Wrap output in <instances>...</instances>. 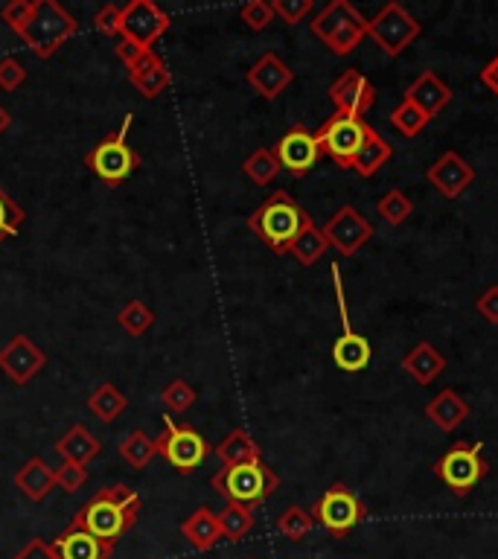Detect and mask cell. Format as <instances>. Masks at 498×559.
Returning a JSON list of instances; mask_svg holds the SVG:
<instances>
[{
    "label": "cell",
    "instance_id": "1",
    "mask_svg": "<svg viewBox=\"0 0 498 559\" xmlns=\"http://www.w3.org/2000/svg\"><path fill=\"white\" fill-rule=\"evenodd\" d=\"M143 510V498L134 493L126 484H114L97 493L79 513L70 525L88 530L91 536H97L105 545H117L120 536H126V530L137 522Z\"/></svg>",
    "mask_w": 498,
    "mask_h": 559
},
{
    "label": "cell",
    "instance_id": "2",
    "mask_svg": "<svg viewBox=\"0 0 498 559\" xmlns=\"http://www.w3.org/2000/svg\"><path fill=\"white\" fill-rule=\"evenodd\" d=\"M312 222V216L300 207L286 190H277L248 216V228L257 233L274 254H289L292 242Z\"/></svg>",
    "mask_w": 498,
    "mask_h": 559
},
{
    "label": "cell",
    "instance_id": "3",
    "mask_svg": "<svg viewBox=\"0 0 498 559\" xmlns=\"http://www.w3.org/2000/svg\"><path fill=\"white\" fill-rule=\"evenodd\" d=\"M312 35L324 41L332 56H350L367 38V18L350 0H332L315 15Z\"/></svg>",
    "mask_w": 498,
    "mask_h": 559
},
{
    "label": "cell",
    "instance_id": "4",
    "mask_svg": "<svg viewBox=\"0 0 498 559\" xmlns=\"http://www.w3.org/2000/svg\"><path fill=\"white\" fill-rule=\"evenodd\" d=\"M280 487V478L271 472V466L260 461L236 463V466H222L213 475V490L228 498V504H245V507H260L268 501L274 490Z\"/></svg>",
    "mask_w": 498,
    "mask_h": 559
},
{
    "label": "cell",
    "instance_id": "5",
    "mask_svg": "<svg viewBox=\"0 0 498 559\" xmlns=\"http://www.w3.org/2000/svg\"><path fill=\"white\" fill-rule=\"evenodd\" d=\"M79 33V21L56 0H35L30 24L24 27V44L38 59H50L65 41Z\"/></svg>",
    "mask_w": 498,
    "mask_h": 559
},
{
    "label": "cell",
    "instance_id": "6",
    "mask_svg": "<svg viewBox=\"0 0 498 559\" xmlns=\"http://www.w3.org/2000/svg\"><path fill=\"white\" fill-rule=\"evenodd\" d=\"M129 129H132V114H126L123 126L117 132L108 134V137H102L100 143L88 152V158H85L88 169L108 187L123 184L140 166V155L129 146Z\"/></svg>",
    "mask_w": 498,
    "mask_h": 559
},
{
    "label": "cell",
    "instance_id": "7",
    "mask_svg": "<svg viewBox=\"0 0 498 559\" xmlns=\"http://www.w3.org/2000/svg\"><path fill=\"white\" fill-rule=\"evenodd\" d=\"M490 472V463L481 455V443H455L440 461L434 463V475L452 490V495H469Z\"/></svg>",
    "mask_w": 498,
    "mask_h": 559
},
{
    "label": "cell",
    "instance_id": "8",
    "mask_svg": "<svg viewBox=\"0 0 498 559\" xmlns=\"http://www.w3.org/2000/svg\"><path fill=\"white\" fill-rule=\"evenodd\" d=\"M423 33L420 21L402 9L397 0L385 3L370 21H367V35L379 44V50L388 56V59H397L405 53V47H411Z\"/></svg>",
    "mask_w": 498,
    "mask_h": 559
},
{
    "label": "cell",
    "instance_id": "9",
    "mask_svg": "<svg viewBox=\"0 0 498 559\" xmlns=\"http://www.w3.org/2000/svg\"><path fill=\"white\" fill-rule=\"evenodd\" d=\"M367 134H370V126L362 117H350V114L335 111L330 120L318 129L315 140L321 146V155L332 158L341 169H353L356 155L367 143Z\"/></svg>",
    "mask_w": 498,
    "mask_h": 559
},
{
    "label": "cell",
    "instance_id": "10",
    "mask_svg": "<svg viewBox=\"0 0 498 559\" xmlns=\"http://www.w3.org/2000/svg\"><path fill=\"white\" fill-rule=\"evenodd\" d=\"M155 446H158V455L181 475L196 472L204 458L210 455V446L199 431L175 423L172 417H166V431L161 437H155Z\"/></svg>",
    "mask_w": 498,
    "mask_h": 559
},
{
    "label": "cell",
    "instance_id": "11",
    "mask_svg": "<svg viewBox=\"0 0 498 559\" xmlns=\"http://www.w3.org/2000/svg\"><path fill=\"white\" fill-rule=\"evenodd\" d=\"M309 513L327 533L341 539L353 527L362 525V519L367 516V507L359 501V495L347 490L344 484H332L330 490L315 501V507Z\"/></svg>",
    "mask_w": 498,
    "mask_h": 559
},
{
    "label": "cell",
    "instance_id": "12",
    "mask_svg": "<svg viewBox=\"0 0 498 559\" xmlns=\"http://www.w3.org/2000/svg\"><path fill=\"white\" fill-rule=\"evenodd\" d=\"M172 18L152 0H132L123 6V27L120 35L137 44L140 50H152V44L169 30Z\"/></svg>",
    "mask_w": 498,
    "mask_h": 559
},
{
    "label": "cell",
    "instance_id": "13",
    "mask_svg": "<svg viewBox=\"0 0 498 559\" xmlns=\"http://www.w3.org/2000/svg\"><path fill=\"white\" fill-rule=\"evenodd\" d=\"M324 236L341 257H356L373 239V225L353 204H341L324 225Z\"/></svg>",
    "mask_w": 498,
    "mask_h": 559
},
{
    "label": "cell",
    "instance_id": "14",
    "mask_svg": "<svg viewBox=\"0 0 498 559\" xmlns=\"http://www.w3.org/2000/svg\"><path fill=\"white\" fill-rule=\"evenodd\" d=\"M271 152H274L280 169L292 172L295 178H303L312 166L321 161V146H318L315 134L309 132L306 126H292L274 143Z\"/></svg>",
    "mask_w": 498,
    "mask_h": 559
},
{
    "label": "cell",
    "instance_id": "15",
    "mask_svg": "<svg viewBox=\"0 0 498 559\" xmlns=\"http://www.w3.org/2000/svg\"><path fill=\"white\" fill-rule=\"evenodd\" d=\"M47 364V353L35 344L27 335H15L3 350H0V370L15 382V385H27L41 373V367Z\"/></svg>",
    "mask_w": 498,
    "mask_h": 559
},
{
    "label": "cell",
    "instance_id": "16",
    "mask_svg": "<svg viewBox=\"0 0 498 559\" xmlns=\"http://www.w3.org/2000/svg\"><path fill=\"white\" fill-rule=\"evenodd\" d=\"M426 181L432 184L440 196L455 201V198H461L466 190L472 187L475 169L466 164L464 155H458L455 149H449V152H443V155L426 169Z\"/></svg>",
    "mask_w": 498,
    "mask_h": 559
},
{
    "label": "cell",
    "instance_id": "17",
    "mask_svg": "<svg viewBox=\"0 0 498 559\" xmlns=\"http://www.w3.org/2000/svg\"><path fill=\"white\" fill-rule=\"evenodd\" d=\"M330 99L338 114L362 117L376 102V88L362 70H344L330 85Z\"/></svg>",
    "mask_w": 498,
    "mask_h": 559
},
{
    "label": "cell",
    "instance_id": "18",
    "mask_svg": "<svg viewBox=\"0 0 498 559\" xmlns=\"http://www.w3.org/2000/svg\"><path fill=\"white\" fill-rule=\"evenodd\" d=\"M245 79L263 99H277L295 82V70L286 65L277 53H263L245 73Z\"/></svg>",
    "mask_w": 498,
    "mask_h": 559
},
{
    "label": "cell",
    "instance_id": "19",
    "mask_svg": "<svg viewBox=\"0 0 498 559\" xmlns=\"http://www.w3.org/2000/svg\"><path fill=\"white\" fill-rule=\"evenodd\" d=\"M129 82L140 97L158 99L172 85V73L155 50H146L134 65H129Z\"/></svg>",
    "mask_w": 498,
    "mask_h": 559
},
{
    "label": "cell",
    "instance_id": "20",
    "mask_svg": "<svg viewBox=\"0 0 498 559\" xmlns=\"http://www.w3.org/2000/svg\"><path fill=\"white\" fill-rule=\"evenodd\" d=\"M405 102H414L429 120L437 117L449 102H452V91H449V85L432 73V70H423L411 85H408V91H405Z\"/></svg>",
    "mask_w": 498,
    "mask_h": 559
},
{
    "label": "cell",
    "instance_id": "21",
    "mask_svg": "<svg viewBox=\"0 0 498 559\" xmlns=\"http://www.w3.org/2000/svg\"><path fill=\"white\" fill-rule=\"evenodd\" d=\"M59 559H108L111 557V545L100 542L97 536H91L88 530L70 525L67 530H62L53 542Z\"/></svg>",
    "mask_w": 498,
    "mask_h": 559
},
{
    "label": "cell",
    "instance_id": "22",
    "mask_svg": "<svg viewBox=\"0 0 498 559\" xmlns=\"http://www.w3.org/2000/svg\"><path fill=\"white\" fill-rule=\"evenodd\" d=\"M373 359L370 341L356 329H341V335L332 344V362L344 373H362Z\"/></svg>",
    "mask_w": 498,
    "mask_h": 559
},
{
    "label": "cell",
    "instance_id": "23",
    "mask_svg": "<svg viewBox=\"0 0 498 559\" xmlns=\"http://www.w3.org/2000/svg\"><path fill=\"white\" fill-rule=\"evenodd\" d=\"M402 370L417 382V385H432L434 379L446 370L443 353L434 347L432 341H420L414 350L402 356Z\"/></svg>",
    "mask_w": 498,
    "mask_h": 559
},
{
    "label": "cell",
    "instance_id": "24",
    "mask_svg": "<svg viewBox=\"0 0 498 559\" xmlns=\"http://www.w3.org/2000/svg\"><path fill=\"white\" fill-rule=\"evenodd\" d=\"M426 417H429L440 431L452 434L455 428L464 426V420L469 417V402H466L464 396L458 394V391L443 388V391L426 405Z\"/></svg>",
    "mask_w": 498,
    "mask_h": 559
},
{
    "label": "cell",
    "instance_id": "25",
    "mask_svg": "<svg viewBox=\"0 0 498 559\" xmlns=\"http://www.w3.org/2000/svg\"><path fill=\"white\" fill-rule=\"evenodd\" d=\"M15 487L30 501H44L56 487V469L41 458H30L15 472Z\"/></svg>",
    "mask_w": 498,
    "mask_h": 559
},
{
    "label": "cell",
    "instance_id": "26",
    "mask_svg": "<svg viewBox=\"0 0 498 559\" xmlns=\"http://www.w3.org/2000/svg\"><path fill=\"white\" fill-rule=\"evenodd\" d=\"M56 452L62 455L65 463H76V466H88L102 452L100 437H94L85 426H73L65 437L56 443Z\"/></svg>",
    "mask_w": 498,
    "mask_h": 559
},
{
    "label": "cell",
    "instance_id": "27",
    "mask_svg": "<svg viewBox=\"0 0 498 559\" xmlns=\"http://www.w3.org/2000/svg\"><path fill=\"white\" fill-rule=\"evenodd\" d=\"M181 536H184L196 551H210V548L222 539L219 516H216L210 507H199V510L181 525Z\"/></svg>",
    "mask_w": 498,
    "mask_h": 559
},
{
    "label": "cell",
    "instance_id": "28",
    "mask_svg": "<svg viewBox=\"0 0 498 559\" xmlns=\"http://www.w3.org/2000/svg\"><path fill=\"white\" fill-rule=\"evenodd\" d=\"M216 458L225 463V466H236V463L260 461L263 452H260L257 440L245 428H233L231 434L216 446Z\"/></svg>",
    "mask_w": 498,
    "mask_h": 559
},
{
    "label": "cell",
    "instance_id": "29",
    "mask_svg": "<svg viewBox=\"0 0 498 559\" xmlns=\"http://www.w3.org/2000/svg\"><path fill=\"white\" fill-rule=\"evenodd\" d=\"M126 408H129V396L111 382H102L100 388H94V394L88 396V411L100 423H114Z\"/></svg>",
    "mask_w": 498,
    "mask_h": 559
},
{
    "label": "cell",
    "instance_id": "30",
    "mask_svg": "<svg viewBox=\"0 0 498 559\" xmlns=\"http://www.w3.org/2000/svg\"><path fill=\"white\" fill-rule=\"evenodd\" d=\"M394 158V149H391V143L388 140H382L379 134L370 129L367 134V143L362 146V152L356 155V161H353V169L362 175V178H373L382 166L388 164Z\"/></svg>",
    "mask_w": 498,
    "mask_h": 559
},
{
    "label": "cell",
    "instance_id": "31",
    "mask_svg": "<svg viewBox=\"0 0 498 559\" xmlns=\"http://www.w3.org/2000/svg\"><path fill=\"white\" fill-rule=\"evenodd\" d=\"M327 248H330V242H327V236H324V228H318L315 222H309V225L300 231L298 239L292 242L289 254H292L300 265H315L327 254Z\"/></svg>",
    "mask_w": 498,
    "mask_h": 559
},
{
    "label": "cell",
    "instance_id": "32",
    "mask_svg": "<svg viewBox=\"0 0 498 559\" xmlns=\"http://www.w3.org/2000/svg\"><path fill=\"white\" fill-rule=\"evenodd\" d=\"M120 455H123V461L129 463L132 469H146L152 458L158 455V446H155V440L143 431V428H134L132 434L120 443Z\"/></svg>",
    "mask_w": 498,
    "mask_h": 559
},
{
    "label": "cell",
    "instance_id": "33",
    "mask_svg": "<svg viewBox=\"0 0 498 559\" xmlns=\"http://www.w3.org/2000/svg\"><path fill=\"white\" fill-rule=\"evenodd\" d=\"M216 516H219V525H222V539H228V542H242L254 527V510L245 507V504H228Z\"/></svg>",
    "mask_w": 498,
    "mask_h": 559
},
{
    "label": "cell",
    "instance_id": "34",
    "mask_svg": "<svg viewBox=\"0 0 498 559\" xmlns=\"http://www.w3.org/2000/svg\"><path fill=\"white\" fill-rule=\"evenodd\" d=\"M242 172L257 184V187H268L274 178H277V172H280V164H277V158H274V152L271 149H257V152H251L248 158H245V164H242Z\"/></svg>",
    "mask_w": 498,
    "mask_h": 559
},
{
    "label": "cell",
    "instance_id": "35",
    "mask_svg": "<svg viewBox=\"0 0 498 559\" xmlns=\"http://www.w3.org/2000/svg\"><path fill=\"white\" fill-rule=\"evenodd\" d=\"M117 324L126 329L129 335L140 338V335H146V332L152 329V324H155V312H152L146 303H140V300H129V303L120 309Z\"/></svg>",
    "mask_w": 498,
    "mask_h": 559
},
{
    "label": "cell",
    "instance_id": "36",
    "mask_svg": "<svg viewBox=\"0 0 498 559\" xmlns=\"http://www.w3.org/2000/svg\"><path fill=\"white\" fill-rule=\"evenodd\" d=\"M312 527H315L312 513L303 510V507H298V504L286 507V510L280 513V519H277V530H280V536H286L289 542H300L303 536H309Z\"/></svg>",
    "mask_w": 498,
    "mask_h": 559
},
{
    "label": "cell",
    "instance_id": "37",
    "mask_svg": "<svg viewBox=\"0 0 498 559\" xmlns=\"http://www.w3.org/2000/svg\"><path fill=\"white\" fill-rule=\"evenodd\" d=\"M376 213H379V216H382L388 225L399 228V225H402V222H408V216L414 213V204H411V198L405 196L402 190H388L385 196L379 198Z\"/></svg>",
    "mask_w": 498,
    "mask_h": 559
},
{
    "label": "cell",
    "instance_id": "38",
    "mask_svg": "<svg viewBox=\"0 0 498 559\" xmlns=\"http://www.w3.org/2000/svg\"><path fill=\"white\" fill-rule=\"evenodd\" d=\"M391 126H394L399 134H405V137H417V134L429 126V117H426L414 102H405V99H402L397 108L391 111Z\"/></svg>",
    "mask_w": 498,
    "mask_h": 559
},
{
    "label": "cell",
    "instance_id": "39",
    "mask_svg": "<svg viewBox=\"0 0 498 559\" xmlns=\"http://www.w3.org/2000/svg\"><path fill=\"white\" fill-rule=\"evenodd\" d=\"M24 210L9 198V193L0 187V242L3 239H12V236H18L21 231V225H24Z\"/></svg>",
    "mask_w": 498,
    "mask_h": 559
},
{
    "label": "cell",
    "instance_id": "40",
    "mask_svg": "<svg viewBox=\"0 0 498 559\" xmlns=\"http://www.w3.org/2000/svg\"><path fill=\"white\" fill-rule=\"evenodd\" d=\"M161 399H164V405L169 408V411L181 414V411H187V408H193V405H196L199 394H196V388H193V385H187L184 379H175V382H169V385H166Z\"/></svg>",
    "mask_w": 498,
    "mask_h": 559
},
{
    "label": "cell",
    "instance_id": "41",
    "mask_svg": "<svg viewBox=\"0 0 498 559\" xmlns=\"http://www.w3.org/2000/svg\"><path fill=\"white\" fill-rule=\"evenodd\" d=\"M239 18H242V24H248L254 33H260V30H266L268 24L274 21V9H271V3H266V0H248V3L239 9Z\"/></svg>",
    "mask_w": 498,
    "mask_h": 559
},
{
    "label": "cell",
    "instance_id": "42",
    "mask_svg": "<svg viewBox=\"0 0 498 559\" xmlns=\"http://www.w3.org/2000/svg\"><path fill=\"white\" fill-rule=\"evenodd\" d=\"M271 9H274V18H280L289 27H295V24H300L315 9V3L312 0H274Z\"/></svg>",
    "mask_w": 498,
    "mask_h": 559
},
{
    "label": "cell",
    "instance_id": "43",
    "mask_svg": "<svg viewBox=\"0 0 498 559\" xmlns=\"http://www.w3.org/2000/svg\"><path fill=\"white\" fill-rule=\"evenodd\" d=\"M33 0H12V3H6L3 6V12H0V18L12 27V33L21 35L24 33V27L30 24V15H33Z\"/></svg>",
    "mask_w": 498,
    "mask_h": 559
},
{
    "label": "cell",
    "instance_id": "44",
    "mask_svg": "<svg viewBox=\"0 0 498 559\" xmlns=\"http://www.w3.org/2000/svg\"><path fill=\"white\" fill-rule=\"evenodd\" d=\"M27 82V67L21 65L15 56L0 59V88L3 91H18Z\"/></svg>",
    "mask_w": 498,
    "mask_h": 559
},
{
    "label": "cell",
    "instance_id": "45",
    "mask_svg": "<svg viewBox=\"0 0 498 559\" xmlns=\"http://www.w3.org/2000/svg\"><path fill=\"white\" fill-rule=\"evenodd\" d=\"M94 27H97L102 35H114V38H120V27H123V6H114V3L100 6V12L94 15Z\"/></svg>",
    "mask_w": 498,
    "mask_h": 559
},
{
    "label": "cell",
    "instance_id": "46",
    "mask_svg": "<svg viewBox=\"0 0 498 559\" xmlns=\"http://www.w3.org/2000/svg\"><path fill=\"white\" fill-rule=\"evenodd\" d=\"M88 481V469L85 466H76V463H62L56 469V487H62L65 493H76L82 490Z\"/></svg>",
    "mask_w": 498,
    "mask_h": 559
},
{
    "label": "cell",
    "instance_id": "47",
    "mask_svg": "<svg viewBox=\"0 0 498 559\" xmlns=\"http://www.w3.org/2000/svg\"><path fill=\"white\" fill-rule=\"evenodd\" d=\"M475 312L493 327H498V286H487V292L475 300Z\"/></svg>",
    "mask_w": 498,
    "mask_h": 559
},
{
    "label": "cell",
    "instance_id": "48",
    "mask_svg": "<svg viewBox=\"0 0 498 559\" xmlns=\"http://www.w3.org/2000/svg\"><path fill=\"white\" fill-rule=\"evenodd\" d=\"M15 559H59V554H56L53 542L33 539V542H27V545H24V551H18V554H15Z\"/></svg>",
    "mask_w": 498,
    "mask_h": 559
},
{
    "label": "cell",
    "instance_id": "49",
    "mask_svg": "<svg viewBox=\"0 0 498 559\" xmlns=\"http://www.w3.org/2000/svg\"><path fill=\"white\" fill-rule=\"evenodd\" d=\"M114 53H117V59H120L123 65L129 67V65H134V62H137V59H140V56H143L146 50H140L137 44H132L129 38H123V35H120V38H117V47H114Z\"/></svg>",
    "mask_w": 498,
    "mask_h": 559
},
{
    "label": "cell",
    "instance_id": "50",
    "mask_svg": "<svg viewBox=\"0 0 498 559\" xmlns=\"http://www.w3.org/2000/svg\"><path fill=\"white\" fill-rule=\"evenodd\" d=\"M481 82H484V85H487V88L498 97V56L493 59V62L484 65V70H481Z\"/></svg>",
    "mask_w": 498,
    "mask_h": 559
},
{
    "label": "cell",
    "instance_id": "51",
    "mask_svg": "<svg viewBox=\"0 0 498 559\" xmlns=\"http://www.w3.org/2000/svg\"><path fill=\"white\" fill-rule=\"evenodd\" d=\"M9 126H12V117H9V111L0 105V134L9 132Z\"/></svg>",
    "mask_w": 498,
    "mask_h": 559
},
{
    "label": "cell",
    "instance_id": "52",
    "mask_svg": "<svg viewBox=\"0 0 498 559\" xmlns=\"http://www.w3.org/2000/svg\"><path fill=\"white\" fill-rule=\"evenodd\" d=\"M248 559H254V557H248Z\"/></svg>",
    "mask_w": 498,
    "mask_h": 559
}]
</instances>
